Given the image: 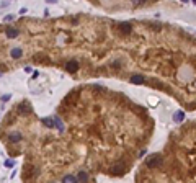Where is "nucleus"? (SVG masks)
<instances>
[{
  "label": "nucleus",
  "instance_id": "f257e3e1",
  "mask_svg": "<svg viewBox=\"0 0 196 183\" xmlns=\"http://www.w3.org/2000/svg\"><path fill=\"white\" fill-rule=\"evenodd\" d=\"M162 163V155L160 154H152L149 159H147V167L154 168V167H159Z\"/></svg>",
  "mask_w": 196,
  "mask_h": 183
},
{
  "label": "nucleus",
  "instance_id": "f03ea898",
  "mask_svg": "<svg viewBox=\"0 0 196 183\" xmlns=\"http://www.w3.org/2000/svg\"><path fill=\"white\" fill-rule=\"evenodd\" d=\"M18 111H20L21 115H29V113L33 111V110H31V106H29L26 101H23V103L18 105Z\"/></svg>",
  "mask_w": 196,
  "mask_h": 183
},
{
  "label": "nucleus",
  "instance_id": "7ed1b4c3",
  "mask_svg": "<svg viewBox=\"0 0 196 183\" xmlns=\"http://www.w3.org/2000/svg\"><path fill=\"white\" fill-rule=\"evenodd\" d=\"M8 141L12 142V144H18V142L21 141V134L20 133H10L8 134Z\"/></svg>",
  "mask_w": 196,
  "mask_h": 183
},
{
  "label": "nucleus",
  "instance_id": "20e7f679",
  "mask_svg": "<svg viewBox=\"0 0 196 183\" xmlns=\"http://www.w3.org/2000/svg\"><path fill=\"white\" fill-rule=\"evenodd\" d=\"M66 69L69 72H77L79 71V64L75 62V61H69V62L66 64Z\"/></svg>",
  "mask_w": 196,
  "mask_h": 183
},
{
  "label": "nucleus",
  "instance_id": "39448f33",
  "mask_svg": "<svg viewBox=\"0 0 196 183\" xmlns=\"http://www.w3.org/2000/svg\"><path fill=\"white\" fill-rule=\"evenodd\" d=\"M17 36H18V29H15V28H7V38H10V39H15Z\"/></svg>",
  "mask_w": 196,
  "mask_h": 183
},
{
  "label": "nucleus",
  "instance_id": "423d86ee",
  "mask_svg": "<svg viewBox=\"0 0 196 183\" xmlns=\"http://www.w3.org/2000/svg\"><path fill=\"white\" fill-rule=\"evenodd\" d=\"M10 56H12L13 59H18V57H21V56H23V51H21L20 47H15V49H12Z\"/></svg>",
  "mask_w": 196,
  "mask_h": 183
},
{
  "label": "nucleus",
  "instance_id": "0eeeda50",
  "mask_svg": "<svg viewBox=\"0 0 196 183\" xmlns=\"http://www.w3.org/2000/svg\"><path fill=\"white\" fill-rule=\"evenodd\" d=\"M183 119H185V113L183 111H176L175 115H173V121H175V123H181Z\"/></svg>",
  "mask_w": 196,
  "mask_h": 183
},
{
  "label": "nucleus",
  "instance_id": "6e6552de",
  "mask_svg": "<svg viewBox=\"0 0 196 183\" xmlns=\"http://www.w3.org/2000/svg\"><path fill=\"white\" fill-rule=\"evenodd\" d=\"M131 83L141 85V83H144V77H142V75H133V77H131Z\"/></svg>",
  "mask_w": 196,
  "mask_h": 183
},
{
  "label": "nucleus",
  "instance_id": "1a4fd4ad",
  "mask_svg": "<svg viewBox=\"0 0 196 183\" xmlns=\"http://www.w3.org/2000/svg\"><path fill=\"white\" fill-rule=\"evenodd\" d=\"M119 28H121V31H123L124 34H129L131 31H133V28H131V25H129V23H123V25L119 26Z\"/></svg>",
  "mask_w": 196,
  "mask_h": 183
},
{
  "label": "nucleus",
  "instance_id": "9d476101",
  "mask_svg": "<svg viewBox=\"0 0 196 183\" xmlns=\"http://www.w3.org/2000/svg\"><path fill=\"white\" fill-rule=\"evenodd\" d=\"M54 128H57L59 131H64V124L62 121L59 119V116H54Z\"/></svg>",
  "mask_w": 196,
  "mask_h": 183
},
{
  "label": "nucleus",
  "instance_id": "9b49d317",
  "mask_svg": "<svg viewBox=\"0 0 196 183\" xmlns=\"http://www.w3.org/2000/svg\"><path fill=\"white\" fill-rule=\"evenodd\" d=\"M77 180H79V182H87V180H88V173H87V172H80V173L77 175Z\"/></svg>",
  "mask_w": 196,
  "mask_h": 183
},
{
  "label": "nucleus",
  "instance_id": "f8f14e48",
  "mask_svg": "<svg viewBox=\"0 0 196 183\" xmlns=\"http://www.w3.org/2000/svg\"><path fill=\"white\" fill-rule=\"evenodd\" d=\"M64 182L66 183H75L77 182V177H74V175H66V177H64Z\"/></svg>",
  "mask_w": 196,
  "mask_h": 183
},
{
  "label": "nucleus",
  "instance_id": "ddd939ff",
  "mask_svg": "<svg viewBox=\"0 0 196 183\" xmlns=\"http://www.w3.org/2000/svg\"><path fill=\"white\" fill-rule=\"evenodd\" d=\"M43 123H44L47 128H54V119H51V118H44V119H43Z\"/></svg>",
  "mask_w": 196,
  "mask_h": 183
},
{
  "label": "nucleus",
  "instance_id": "4468645a",
  "mask_svg": "<svg viewBox=\"0 0 196 183\" xmlns=\"http://www.w3.org/2000/svg\"><path fill=\"white\" fill-rule=\"evenodd\" d=\"M3 165L8 167V168H12V167H15V160H12V159H7V160L3 162Z\"/></svg>",
  "mask_w": 196,
  "mask_h": 183
},
{
  "label": "nucleus",
  "instance_id": "2eb2a0df",
  "mask_svg": "<svg viewBox=\"0 0 196 183\" xmlns=\"http://www.w3.org/2000/svg\"><path fill=\"white\" fill-rule=\"evenodd\" d=\"M147 0H133V3L134 5H142V3H146Z\"/></svg>",
  "mask_w": 196,
  "mask_h": 183
},
{
  "label": "nucleus",
  "instance_id": "dca6fc26",
  "mask_svg": "<svg viewBox=\"0 0 196 183\" xmlns=\"http://www.w3.org/2000/svg\"><path fill=\"white\" fill-rule=\"evenodd\" d=\"M10 98H12V95H8V93L7 95H2V101H8Z\"/></svg>",
  "mask_w": 196,
  "mask_h": 183
},
{
  "label": "nucleus",
  "instance_id": "f3484780",
  "mask_svg": "<svg viewBox=\"0 0 196 183\" xmlns=\"http://www.w3.org/2000/svg\"><path fill=\"white\" fill-rule=\"evenodd\" d=\"M13 20V15H7V17L3 18V21H12Z\"/></svg>",
  "mask_w": 196,
  "mask_h": 183
},
{
  "label": "nucleus",
  "instance_id": "a211bd4d",
  "mask_svg": "<svg viewBox=\"0 0 196 183\" xmlns=\"http://www.w3.org/2000/svg\"><path fill=\"white\" fill-rule=\"evenodd\" d=\"M26 12H28V10H26V8H21V10H20V15H25Z\"/></svg>",
  "mask_w": 196,
  "mask_h": 183
},
{
  "label": "nucleus",
  "instance_id": "6ab92c4d",
  "mask_svg": "<svg viewBox=\"0 0 196 183\" xmlns=\"http://www.w3.org/2000/svg\"><path fill=\"white\" fill-rule=\"evenodd\" d=\"M57 0H47V3H56Z\"/></svg>",
  "mask_w": 196,
  "mask_h": 183
},
{
  "label": "nucleus",
  "instance_id": "aec40b11",
  "mask_svg": "<svg viewBox=\"0 0 196 183\" xmlns=\"http://www.w3.org/2000/svg\"><path fill=\"white\" fill-rule=\"evenodd\" d=\"M181 2H183V3H188V2H190V0H181Z\"/></svg>",
  "mask_w": 196,
  "mask_h": 183
},
{
  "label": "nucleus",
  "instance_id": "412c9836",
  "mask_svg": "<svg viewBox=\"0 0 196 183\" xmlns=\"http://www.w3.org/2000/svg\"><path fill=\"white\" fill-rule=\"evenodd\" d=\"M193 3H196V0H193Z\"/></svg>",
  "mask_w": 196,
  "mask_h": 183
},
{
  "label": "nucleus",
  "instance_id": "4be33fe9",
  "mask_svg": "<svg viewBox=\"0 0 196 183\" xmlns=\"http://www.w3.org/2000/svg\"><path fill=\"white\" fill-rule=\"evenodd\" d=\"M0 77H2V72H0Z\"/></svg>",
  "mask_w": 196,
  "mask_h": 183
}]
</instances>
